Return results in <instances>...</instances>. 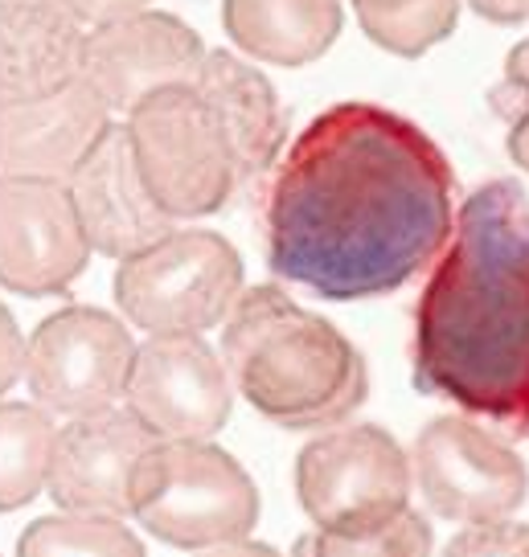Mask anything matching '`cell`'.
Returning <instances> with one entry per match:
<instances>
[{
    "label": "cell",
    "instance_id": "1",
    "mask_svg": "<svg viewBox=\"0 0 529 557\" xmlns=\"http://www.w3.org/2000/svg\"><path fill=\"white\" fill-rule=\"evenodd\" d=\"M271 275L320 299H373L440 259L456 173L419 123L378 103L320 111L259 181Z\"/></svg>",
    "mask_w": 529,
    "mask_h": 557
},
{
    "label": "cell",
    "instance_id": "2",
    "mask_svg": "<svg viewBox=\"0 0 529 557\" xmlns=\"http://www.w3.org/2000/svg\"><path fill=\"white\" fill-rule=\"evenodd\" d=\"M415 389L529 438V193L489 181L456 209L415 304Z\"/></svg>",
    "mask_w": 529,
    "mask_h": 557
},
{
    "label": "cell",
    "instance_id": "3",
    "mask_svg": "<svg viewBox=\"0 0 529 557\" xmlns=\"http://www.w3.org/2000/svg\"><path fill=\"white\" fill-rule=\"evenodd\" d=\"M222 366L238 394L283 431L341 426L370 398L366 357L280 283L238 292L222 324Z\"/></svg>",
    "mask_w": 529,
    "mask_h": 557
},
{
    "label": "cell",
    "instance_id": "4",
    "mask_svg": "<svg viewBox=\"0 0 529 557\" xmlns=\"http://www.w3.org/2000/svg\"><path fill=\"white\" fill-rule=\"evenodd\" d=\"M132 517L173 549H210L250 537L259 487L243 463L213 443L157 438L132 471Z\"/></svg>",
    "mask_w": 529,
    "mask_h": 557
},
{
    "label": "cell",
    "instance_id": "5",
    "mask_svg": "<svg viewBox=\"0 0 529 557\" xmlns=\"http://www.w3.org/2000/svg\"><path fill=\"white\" fill-rule=\"evenodd\" d=\"M127 139L140 185L173 222L210 218L243 185L226 123L194 83L164 87L127 111Z\"/></svg>",
    "mask_w": 529,
    "mask_h": 557
},
{
    "label": "cell",
    "instance_id": "6",
    "mask_svg": "<svg viewBox=\"0 0 529 557\" xmlns=\"http://www.w3.org/2000/svg\"><path fill=\"white\" fill-rule=\"evenodd\" d=\"M115 308L148 336L218 329L243 292V259L213 230H173L115 267Z\"/></svg>",
    "mask_w": 529,
    "mask_h": 557
},
{
    "label": "cell",
    "instance_id": "7",
    "mask_svg": "<svg viewBox=\"0 0 529 557\" xmlns=\"http://www.w3.org/2000/svg\"><path fill=\"white\" fill-rule=\"evenodd\" d=\"M296 496L320 533H373L410 508V463L373 422L333 426L296 459Z\"/></svg>",
    "mask_w": 529,
    "mask_h": 557
},
{
    "label": "cell",
    "instance_id": "8",
    "mask_svg": "<svg viewBox=\"0 0 529 557\" xmlns=\"http://www.w3.org/2000/svg\"><path fill=\"white\" fill-rule=\"evenodd\" d=\"M136 341L120 315L71 304L46 315L25 345V369L41 410L66 418L99 414L124 398Z\"/></svg>",
    "mask_w": 529,
    "mask_h": 557
},
{
    "label": "cell",
    "instance_id": "9",
    "mask_svg": "<svg viewBox=\"0 0 529 557\" xmlns=\"http://www.w3.org/2000/svg\"><path fill=\"white\" fill-rule=\"evenodd\" d=\"M406 463L410 484L443 521H505L529 496L526 459L464 414L431 418Z\"/></svg>",
    "mask_w": 529,
    "mask_h": 557
},
{
    "label": "cell",
    "instance_id": "10",
    "mask_svg": "<svg viewBox=\"0 0 529 557\" xmlns=\"http://www.w3.org/2000/svg\"><path fill=\"white\" fill-rule=\"evenodd\" d=\"M124 401L127 414L164 443L213 438L234 410L226 366L201 336H152L136 345Z\"/></svg>",
    "mask_w": 529,
    "mask_h": 557
},
{
    "label": "cell",
    "instance_id": "11",
    "mask_svg": "<svg viewBox=\"0 0 529 557\" xmlns=\"http://www.w3.org/2000/svg\"><path fill=\"white\" fill-rule=\"evenodd\" d=\"M206 46L176 13L140 9L132 17L95 25L83 41V78L107 103L127 115L132 107L164 87L194 83Z\"/></svg>",
    "mask_w": 529,
    "mask_h": 557
},
{
    "label": "cell",
    "instance_id": "12",
    "mask_svg": "<svg viewBox=\"0 0 529 557\" xmlns=\"http://www.w3.org/2000/svg\"><path fill=\"white\" fill-rule=\"evenodd\" d=\"M90 246L58 181H0V287L41 299L87 271Z\"/></svg>",
    "mask_w": 529,
    "mask_h": 557
},
{
    "label": "cell",
    "instance_id": "13",
    "mask_svg": "<svg viewBox=\"0 0 529 557\" xmlns=\"http://www.w3.org/2000/svg\"><path fill=\"white\" fill-rule=\"evenodd\" d=\"M157 443L127 410H99V414L71 418L50 447L46 487L53 505L74 517H107L124 521L132 471L140 455Z\"/></svg>",
    "mask_w": 529,
    "mask_h": 557
},
{
    "label": "cell",
    "instance_id": "14",
    "mask_svg": "<svg viewBox=\"0 0 529 557\" xmlns=\"http://www.w3.org/2000/svg\"><path fill=\"white\" fill-rule=\"evenodd\" d=\"M66 193L78 213V226L87 234V246L111 259H127L144 246L160 243L176 226L140 185L124 123H111L99 136L87 160L71 173Z\"/></svg>",
    "mask_w": 529,
    "mask_h": 557
},
{
    "label": "cell",
    "instance_id": "15",
    "mask_svg": "<svg viewBox=\"0 0 529 557\" xmlns=\"http://www.w3.org/2000/svg\"><path fill=\"white\" fill-rule=\"evenodd\" d=\"M107 127L111 111L87 78L37 103L0 107V181L66 185Z\"/></svg>",
    "mask_w": 529,
    "mask_h": 557
},
{
    "label": "cell",
    "instance_id": "16",
    "mask_svg": "<svg viewBox=\"0 0 529 557\" xmlns=\"http://www.w3.org/2000/svg\"><path fill=\"white\" fill-rule=\"evenodd\" d=\"M87 29L58 0H0V107L50 99L83 78Z\"/></svg>",
    "mask_w": 529,
    "mask_h": 557
},
{
    "label": "cell",
    "instance_id": "17",
    "mask_svg": "<svg viewBox=\"0 0 529 557\" xmlns=\"http://www.w3.org/2000/svg\"><path fill=\"white\" fill-rule=\"evenodd\" d=\"M194 90L218 111L234 144L243 185H259L287 148V115L263 70L230 50H206L194 74Z\"/></svg>",
    "mask_w": 529,
    "mask_h": 557
},
{
    "label": "cell",
    "instance_id": "18",
    "mask_svg": "<svg viewBox=\"0 0 529 557\" xmlns=\"http://www.w3.org/2000/svg\"><path fill=\"white\" fill-rule=\"evenodd\" d=\"M345 13L341 0H222V29L255 62L308 66L333 50Z\"/></svg>",
    "mask_w": 529,
    "mask_h": 557
},
{
    "label": "cell",
    "instance_id": "19",
    "mask_svg": "<svg viewBox=\"0 0 529 557\" xmlns=\"http://www.w3.org/2000/svg\"><path fill=\"white\" fill-rule=\"evenodd\" d=\"M53 418L29 401H0V512L29 505L50 468Z\"/></svg>",
    "mask_w": 529,
    "mask_h": 557
},
{
    "label": "cell",
    "instance_id": "20",
    "mask_svg": "<svg viewBox=\"0 0 529 557\" xmlns=\"http://www.w3.org/2000/svg\"><path fill=\"white\" fill-rule=\"evenodd\" d=\"M361 34L394 58H423L456 34L459 0H353Z\"/></svg>",
    "mask_w": 529,
    "mask_h": 557
},
{
    "label": "cell",
    "instance_id": "21",
    "mask_svg": "<svg viewBox=\"0 0 529 557\" xmlns=\"http://www.w3.org/2000/svg\"><path fill=\"white\" fill-rule=\"evenodd\" d=\"M17 557H144V541L107 517H41L17 537Z\"/></svg>",
    "mask_w": 529,
    "mask_h": 557
},
{
    "label": "cell",
    "instance_id": "22",
    "mask_svg": "<svg viewBox=\"0 0 529 557\" xmlns=\"http://www.w3.org/2000/svg\"><path fill=\"white\" fill-rule=\"evenodd\" d=\"M292 557H431V524L403 508L373 533H304Z\"/></svg>",
    "mask_w": 529,
    "mask_h": 557
},
{
    "label": "cell",
    "instance_id": "23",
    "mask_svg": "<svg viewBox=\"0 0 529 557\" xmlns=\"http://www.w3.org/2000/svg\"><path fill=\"white\" fill-rule=\"evenodd\" d=\"M489 107L505 120L509 160L521 173H529V37L509 50L501 83L489 90Z\"/></svg>",
    "mask_w": 529,
    "mask_h": 557
},
{
    "label": "cell",
    "instance_id": "24",
    "mask_svg": "<svg viewBox=\"0 0 529 557\" xmlns=\"http://www.w3.org/2000/svg\"><path fill=\"white\" fill-rule=\"evenodd\" d=\"M443 557H529V524H517L509 517L468 524L447 541Z\"/></svg>",
    "mask_w": 529,
    "mask_h": 557
},
{
    "label": "cell",
    "instance_id": "25",
    "mask_svg": "<svg viewBox=\"0 0 529 557\" xmlns=\"http://www.w3.org/2000/svg\"><path fill=\"white\" fill-rule=\"evenodd\" d=\"M66 13H71L83 29H95V25H107V21L115 17H132V13H140V9H148L152 0H58Z\"/></svg>",
    "mask_w": 529,
    "mask_h": 557
},
{
    "label": "cell",
    "instance_id": "26",
    "mask_svg": "<svg viewBox=\"0 0 529 557\" xmlns=\"http://www.w3.org/2000/svg\"><path fill=\"white\" fill-rule=\"evenodd\" d=\"M21 369H25V341L13 324V312L0 304V394L17 382Z\"/></svg>",
    "mask_w": 529,
    "mask_h": 557
},
{
    "label": "cell",
    "instance_id": "27",
    "mask_svg": "<svg viewBox=\"0 0 529 557\" xmlns=\"http://www.w3.org/2000/svg\"><path fill=\"white\" fill-rule=\"evenodd\" d=\"M468 9L477 17L493 21V25H521V21H529V0H468Z\"/></svg>",
    "mask_w": 529,
    "mask_h": 557
},
{
    "label": "cell",
    "instance_id": "28",
    "mask_svg": "<svg viewBox=\"0 0 529 557\" xmlns=\"http://www.w3.org/2000/svg\"><path fill=\"white\" fill-rule=\"evenodd\" d=\"M201 557H283L280 549H271L263 541H226V545H210V554Z\"/></svg>",
    "mask_w": 529,
    "mask_h": 557
}]
</instances>
